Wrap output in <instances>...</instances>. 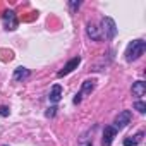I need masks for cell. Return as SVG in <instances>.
<instances>
[{"label": "cell", "instance_id": "8fae6325", "mask_svg": "<svg viewBox=\"0 0 146 146\" xmlns=\"http://www.w3.org/2000/svg\"><path fill=\"white\" fill-rule=\"evenodd\" d=\"M86 31H88V36H90L91 40H95V41H98V40H100V33H98V28H96L95 24H88Z\"/></svg>", "mask_w": 146, "mask_h": 146}, {"label": "cell", "instance_id": "6da1fadb", "mask_svg": "<svg viewBox=\"0 0 146 146\" xmlns=\"http://www.w3.org/2000/svg\"><path fill=\"white\" fill-rule=\"evenodd\" d=\"M146 52V41L143 40H134L127 45L125 48V60L127 62H132V60H137L143 53Z\"/></svg>", "mask_w": 146, "mask_h": 146}, {"label": "cell", "instance_id": "277c9868", "mask_svg": "<svg viewBox=\"0 0 146 146\" xmlns=\"http://www.w3.org/2000/svg\"><path fill=\"white\" fill-rule=\"evenodd\" d=\"M2 19H4V26H5L7 31H14V29L17 28V24H19L14 11H5L4 16H2Z\"/></svg>", "mask_w": 146, "mask_h": 146}, {"label": "cell", "instance_id": "ac0fdd59", "mask_svg": "<svg viewBox=\"0 0 146 146\" xmlns=\"http://www.w3.org/2000/svg\"><path fill=\"white\" fill-rule=\"evenodd\" d=\"M5 146H9V144H5Z\"/></svg>", "mask_w": 146, "mask_h": 146}, {"label": "cell", "instance_id": "8992f818", "mask_svg": "<svg viewBox=\"0 0 146 146\" xmlns=\"http://www.w3.org/2000/svg\"><path fill=\"white\" fill-rule=\"evenodd\" d=\"M117 136V131H115V127H112V125H107L105 129H103V139H102V143H103V146H110L112 143H113V137Z\"/></svg>", "mask_w": 146, "mask_h": 146}, {"label": "cell", "instance_id": "7a4b0ae2", "mask_svg": "<svg viewBox=\"0 0 146 146\" xmlns=\"http://www.w3.org/2000/svg\"><path fill=\"white\" fill-rule=\"evenodd\" d=\"M102 29H103V35L107 40H113L115 35H117V24L112 17H103L102 19Z\"/></svg>", "mask_w": 146, "mask_h": 146}, {"label": "cell", "instance_id": "4fadbf2b", "mask_svg": "<svg viewBox=\"0 0 146 146\" xmlns=\"http://www.w3.org/2000/svg\"><path fill=\"white\" fill-rule=\"evenodd\" d=\"M134 108H136L139 113H144V112H146V103H144V102H141V100H137V102L134 103Z\"/></svg>", "mask_w": 146, "mask_h": 146}, {"label": "cell", "instance_id": "52a82bcc", "mask_svg": "<svg viewBox=\"0 0 146 146\" xmlns=\"http://www.w3.org/2000/svg\"><path fill=\"white\" fill-rule=\"evenodd\" d=\"M144 93H146V83L144 81H136L132 84V95L141 98V96H144Z\"/></svg>", "mask_w": 146, "mask_h": 146}, {"label": "cell", "instance_id": "3957f363", "mask_svg": "<svg viewBox=\"0 0 146 146\" xmlns=\"http://www.w3.org/2000/svg\"><path fill=\"white\" fill-rule=\"evenodd\" d=\"M131 119H132V113H131L129 110H122V112L115 117V120H113V124H115V131H120V129L127 127V124L131 122Z\"/></svg>", "mask_w": 146, "mask_h": 146}, {"label": "cell", "instance_id": "5bb4252c", "mask_svg": "<svg viewBox=\"0 0 146 146\" xmlns=\"http://www.w3.org/2000/svg\"><path fill=\"white\" fill-rule=\"evenodd\" d=\"M55 113H57V107H50L46 112H45V115L48 117V119H52V117H55Z\"/></svg>", "mask_w": 146, "mask_h": 146}, {"label": "cell", "instance_id": "7c38bea8", "mask_svg": "<svg viewBox=\"0 0 146 146\" xmlns=\"http://www.w3.org/2000/svg\"><path fill=\"white\" fill-rule=\"evenodd\" d=\"M141 137H143V134L139 132L137 136H129V137H125L124 139V146H136L139 141H141Z\"/></svg>", "mask_w": 146, "mask_h": 146}, {"label": "cell", "instance_id": "2e32d148", "mask_svg": "<svg viewBox=\"0 0 146 146\" xmlns=\"http://www.w3.org/2000/svg\"><path fill=\"white\" fill-rule=\"evenodd\" d=\"M72 102H74V103H76V105H78V103H81V95H79V93H78V95H76V96H74V100H72Z\"/></svg>", "mask_w": 146, "mask_h": 146}, {"label": "cell", "instance_id": "e0dca14e", "mask_svg": "<svg viewBox=\"0 0 146 146\" xmlns=\"http://www.w3.org/2000/svg\"><path fill=\"white\" fill-rule=\"evenodd\" d=\"M86 146H91V144H86Z\"/></svg>", "mask_w": 146, "mask_h": 146}, {"label": "cell", "instance_id": "ba28073f", "mask_svg": "<svg viewBox=\"0 0 146 146\" xmlns=\"http://www.w3.org/2000/svg\"><path fill=\"white\" fill-rule=\"evenodd\" d=\"M60 98H62V86H60V84H55V86L52 88L50 95H48V100H50L52 103H58Z\"/></svg>", "mask_w": 146, "mask_h": 146}, {"label": "cell", "instance_id": "9a60e30c", "mask_svg": "<svg viewBox=\"0 0 146 146\" xmlns=\"http://www.w3.org/2000/svg\"><path fill=\"white\" fill-rule=\"evenodd\" d=\"M0 115L7 117V115H9V108H7V107H0Z\"/></svg>", "mask_w": 146, "mask_h": 146}, {"label": "cell", "instance_id": "9c48e42d", "mask_svg": "<svg viewBox=\"0 0 146 146\" xmlns=\"http://www.w3.org/2000/svg\"><path fill=\"white\" fill-rule=\"evenodd\" d=\"M29 76H31V72L26 67H17L14 70V81H23V79H28Z\"/></svg>", "mask_w": 146, "mask_h": 146}, {"label": "cell", "instance_id": "30bf717a", "mask_svg": "<svg viewBox=\"0 0 146 146\" xmlns=\"http://www.w3.org/2000/svg\"><path fill=\"white\" fill-rule=\"evenodd\" d=\"M93 90H95V81H93V79H86V81L83 83V88H81V93H79V95H81V96H83V95H90Z\"/></svg>", "mask_w": 146, "mask_h": 146}, {"label": "cell", "instance_id": "5b68a950", "mask_svg": "<svg viewBox=\"0 0 146 146\" xmlns=\"http://www.w3.org/2000/svg\"><path fill=\"white\" fill-rule=\"evenodd\" d=\"M79 64H81V57H74V58H70V60L64 65V69L57 72V76H58V78H64V76L70 74V72L74 70V69H78V65H79Z\"/></svg>", "mask_w": 146, "mask_h": 146}]
</instances>
